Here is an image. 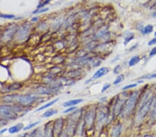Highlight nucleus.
<instances>
[{"mask_svg": "<svg viewBox=\"0 0 156 137\" xmlns=\"http://www.w3.org/2000/svg\"><path fill=\"white\" fill-rule=\"evenodd\" d=\"M24 107L17 103L0 105V118L4 120H15Z\"/></svg>", "mask_w": 156, "mask_h": 137, "instance_id": "nucleus-1", "label": "nucleus"}, {"mask_svg": "<svg viewBox=\"0 0 156 137\" xmlns=\"http://www.w3.org/2000/svg\"><path fill=\"white\" fill-rule=\"evenodd\" d=\"M31 32V24H24L18 27L14 38V40L17 43L22 44L29 39Z\"/></svg>", "mask_w": 156, "mask_h": 137, "instance_id": "nucleus-2", "label": "nucleus"}, {"mask_svg": "<svg viewBox=\"0 0 156 137\" xmlns=\"http://www.w3.org/2000/svg\"><path fill=\"white\" fill-rule=\"evenodd\" d=\"M138 98H139V91H137L132 93L125 102L121 113L124 116H128L130 114L137 105Z\"/></svg>", "mask_w": 156, "mask_h": 137, "instance_id": "nucleus-3", "label": "nucleus"}, {"mask_svg": "<svg viewBox=\"0 0 156 137\" xmlns=\"http://www.w3.org/2000/svg\"><path fill=\"white\" fill-rule=\"evenodd\" d=\"M96 114V107H90L87 111H86L83 117L84 127L87 130H91L95 125Z\"/></svg>", "mask_w": 156, "mask_h": 137, "instance_id": "nucleus-4", "label": "nucleus"}, {"mask_svg": "<svg viewBox=\"0 0 156 137\" xmlns=\"http://www.w3.org/2000/svg\"><path fill=\"white\" fill-rule=\"evenodd\" d=\"M40 97L36 96L34 94L31 93H26V94H22L19 95L17 100V104L22 106L23 107H28L31 105L34 104L35 102L40 101Z\"/></svg>", "mask_w": 156, "mask_h": 137, "instance_id": "nucleus-5", "label": "nucleus"}, {"mask_svg": "<svg viewBox=\"0 0 156 137\" xmlns=\"http://www.w3.org/2000/svg\"><path fill=\"white\" fill-rule=\"evenodd\" d=\"M153 100V97L149 96V98L141 105L140 108L139 109V111H138L137 114V116H136V121H137V123L142 122L144 120V117L147 116L148 112L150 110V109L151 107Z\"/></svg>", "mask_w": 156, "mask_h": 137, "instance_id": "nucleus-6", "label": "nucleus"}, {"mask_svg": "<svg viewBox=\"0 0 156 137\" xmlns=\"http://www.w3.org/2000/svg\"><path fill=\"white\" fill-rule=\"evenodd\" d=\"M60 89V87L47 85L36 87L34 90V93L39 96H50L58 92Z\"/></svg>", "mask_w": 156, "mask_h": 137, "instance_id": "nucleus-7", "label": "nucleus"}, {"mask_svg": "<svg viewBox=\"0 0 156 137\" xmlns=\"http://www.w3.org/2000/svg\"><path fill=\"white\" fill-rule=\"evenodd\" d=\"M109 109L108 107H96V114L95 123L96 127H100L108 119Z\"/></svg>", "mask_w": 156, "mask_h": 137, "instance_id": "nucleus-8", "label": "nucleus"}, {"mask_svg": "<svg viewBox=\"0 0 156 137\" xmlns=\"http://www.w3.org/2000/svg\"><path fill=\"white\" fill-rule=\"evenodd\" d=\"M126 96L125 93H121L117 97V100L115 101L114 109H113V116H117L120 114L122 111V109L124 107L125 102L126 101Z\"/></svg>", "mask_w": 156, "mask_h": 137, "instance_id": "nucleus-9", "label": "nucleus"}, {"mask_svg": "<svg viewBox=\"0 0 156 137\" xmlns=\"http://www.w3.org/2000/svg\"><path fill=\"white\" fill-rule=\"evenodd\" d=\"M65 121L63 118H58L54 121L53 123V134L54 137H59L63 132Z\"/></svg>", "mask_w": 156, "mask_h": 137, "instance_id": "nucleus-10", "label": "nucleus"}, {"mask_svg": "<svg viewBox=\"0 0 156 137\" xmlns=\"http://www.w3.org/2000/svg\"><path fill=\"white\" fill-rule=\"evenodd\" d=\"M17 29H18V27L17 26H13L12 27L6 30L3 34V36H2V39H3V41L9 42L11 40H13L15 38V35Z\"/></svg>", "mask_w": 156, "mask_h": 137, "instance_id": "nucleus-11", "label": "nucleus"}, {"mask_svg": "<svg viewBox=\"0 0 156 137\" xmlns=\"http://www.w3.org/2000/svg\"><path fill=\"white\" fill-rule=\"evenodd\" d=\"M24 85L23 83H19V82H15V83H12L11 85H8L3 88V93H10L15 91L17 90H19L21 88H22Z\"/></svg>", "mask_w": 156, "mask_h": 137, "instance_id": "nucleus-12", "label": "nucleus"}, {"mask_svg": "<svg viewBox=\"0 0 156 137\" xmlns=\"http://www.w3.org/2000/svg\"><path fill=\"white\" fill-rule=\"evenodd\" d=\"M19 96V94H17V93L6 94L3 96L2 101L5 102L6 104H15V103H17Z\"/></svg>", "mask_w": 156, "mask_h": 137, "instance_id": "nucleus-13", "label": "nucleus"}, {"mask_svg": "<svg viewBox=\"0 0 156 137\" xmlns=\"http://www.w3.org/2000/svg\"><path fill=\"white\" fill-rule=\"evenodd\" d=\"M109 72H110V69H109L108 67H101V68H100L99 70H97L94 73V74L93 75L92 78V80H97V79L101 78L104 76L105 75H107Z\"/></svg>", "mask_w": 156, "mask_h": 137, "instance_id": "nucleus-14", "label": "nucleus"}, {"mask_svg": "<svg viewBox=\"0 0 156 137\" xmlns=\"http://www.w3.org/2000/svg\"><path fill=\"white\" fill-rule=\"evenodd\" d=\"M53 123L54 121H49L45 124L44 128V137H54Z\"/></svg>", "mask_w": 156, "mask_h": 137, "instance_id": "nucleus-15", "label": "nucleus"}, {"mask_svg": "<svg viewBox=\"0 0 156 137\" xmlns=\"http://www.w3.org/2000/svg\"><path fill=\"white\" fill-rule=\"evenodd\" d=\"M83 100L82 98H77V99H72V100H70L68 101L65 102L63 104V106L64 107H73L75 105L80 104L83 102Z\"/></svg>", "mask_w": 156, "mask_h": 137, "instance_id": "nucleus-16", "label": "nucleus"}, {"mask_svg": "<svg viewBox=\"0 0 156 137\" xmlns=\"http://www.w3.org/2000/svg\"><path fill=\"white\" fill-rule=\"evenodd\" d=\"M80 75H81V71L80 69H73L67 72L66 74V77L68 78L75 80V78H78V76Z\"/></svg>", "mask_w": 156, "mask_h": 137, "instance_id": "nucleus-17", "label": "nucleus"}, {"mask_svg": "<svg viewBox=\"0 0 156 137\" xmlns=\"http://www.w3.org/2000/svg\"><path fill=\"white\" fill-rule=\"evenodd\" d=\"M121 129H122V126L120 124L114 126L112 129L110 137H119L121 132Z\"/></svg>", "mask_w": 156, "mask_h": 137, "instance_id": "nucleus-18", "label": "nucleus"}, {"mask_svg": "<svg viewBox=\"0 0 156 137\" xmlns=\"http://www.w3.org/2000/svg\"><path fill=\"white\" fill-rule=\"evenodd\" d=\"M58 100H59V98H56L54 99V100H51L50 102H47V103H46V104H45L44 105H42V106H41V107H38V108L35 110V112H40V111H42V110H44V109H47V108H49V107H51L52 105H54V104H56V103Z\"/></svg>", "mask_w": 156, "mask_h": 137, "instance_id": "nucleus-19", "label": "nucleus"}, {"mask_svg": "<svg viewBox=\"0 0 156 137\" xmlns=\"http://www.w3.org/2000/svg\"><path fill=\"white\" fill-rule=\"evenodd\" d=\"M24 128V125L22 123H18L14 126H12L8 129V132L10 134H15L19 132V131L23 130Z\"/></svg>", "mask_w": 156, "mask_h": 137, "instance_id": "nucleus-20", "label": "nucleus"}, {"mask_svg": "<svg viewBox=\"0 0 156 137\" xmlns=\"http://www.w3.org/2000/svg\"><path fill=\"white\" fill-rule=\"evenodd\" d=\"M58 112V109H49L45 113H43L42 117L43 118H49V117H51L52 116L56 114Z\"/></svg>", "mask_w": 156, "mask_h": 137, "instance_id": "nucleus-21", "label": "nucleus"}, {"mask_svg": "<svg viewBox=\"0 0 156 137\" xmlns=\"http://www.w3.org/2000/svg\"><path fill=\"white\" fill-rule=\"evenodd\" d=\"M140 61V56L135 55V56H134V57H132L131 60H130V61L128 62V65H129L130 67L135 66V65H136Z\"/></svg>", "mask_w": 156, "mask_h": 137, "instance_id": "nucleus-22", "label": "nucleus"}, {"mask_svg": "<svg viewBox=\"0 0 156 137\" xmlns=\"http://www.w3.org/2000/svg\"><path fill=\"white\" fill-rule=\"evenodd\" d=\"M153 25L151 24H148L147 26H146L143 29V31H142V33L144 35H148L151 33L153 31Z\"/></svg>", "mask_w": 156, "mask_h": 137, "instance_id": "nucleus-23", "label": "nucleus"}, {"mask_svg": "<svg viewBox=\"0 0 156 137\" xmlns=\"http://www.w3.org/2000/svg\"><path fill=\"white\" fill-rule=\"evenodd\" d=\"M125 79V77H124V75H123V74H119V75H118L117 77L115 78V81H114V83H113V85H117L118 84H119L121 82H123Z\"/></svg>", "mask_w": 156, "mask_h": 137, "instance_id": "nucleus-24", "label": "nucleus"}, {"mask_svg": "<svg viewBox=\"0 0 156 137\" xmlns=\"http://www.w3.org/2000/svg\"><path fill=\"white\" fill-rule=\"evenodd\" d=\"M40 123V121H36V122H34V123H30V124L27 125L26 126L24 127L23 130L24 131L29 130H31V129H32L33 128H34V127L36 126L38 124H39Z\"/></svg>", "mask_w": 156, "mask_h": 137, "instance_id": "nucleus-25", "label": "nucleus"}, {"mask_svg": "<svg viewBox=\"0 0 156 137\" xmlns=\"http://www.w3.org/2000/svg\"><path fill=\"white\" fill-rule=\"evenodd\" d=\"M134 38H135V36H134L133 33H128V35H126V38H125L124 45H126L127 44H128V43H129V42H130L132 40H133Z\"/></svg>", "mask_w": 156, "mask_h": 137, "instance_id": "nucleus-26", "label": "nucleus"}, {"mask_svg": "<svg viewBox=\"0 0 156 137\" xmlns=\"http://www.w3.org/2000/svg\"><path fill=\"white\" fill-rule=\"evenodd\" d=\"M32 134H33V137H44V134L40 129H35V130L32 132Z\"/></svg>", "mask_w": 156, "mask_h": 137, "instance_id": "nucleus-27", "label": "nucleus"}, {"mask_svg": "<svg viewBox=\"0 0 156 137\" xmlns=\"http://www.w3.org/2000/svg\"><path fill=\"white\" fill-rule=\"evenodd\" d=\"M153 78H156V73H152V74H147L140 78V79H147V80H151Z\"/></svg>", "mask_w": 156, "mask_h": 137, "instance_id": "nucleus-28", "label": "nucleus"}, {"mask_svg": "<svg viewBox=\"0 0 156 137\" xmlns=\"http://www.w3.org/2000/svg\"><path fill=\"white\" fill-rule=\"evenodd\" d=\"M77 109H78V107H76V106L67 107L66 109H65L63 112V114H68V113H70V112H73L74 111H75Z\"/></svg>", "mask_w": 156, "mask_h": 137, "instance_id": "nucleus-29", "label": "nucleus"}, {"mask_svg": "<svg viewBox=\"0 0 156 137\" xmlns=\"http://www.w3.org/2000/svg\"><path fill=\"white\" fill-rule=\"evenodd\" d=\"M0 17L3 18V19H14L15 18V15H6V14H1L0 15Z\"/></svg>", "mask_w": 156, "mask_h": 137, "instance_id": "nucleus-30", "label": "nucleus"}, {"mask_svg": "<svg viewBox=\"0 0 156 137\" xmlns=\"http://www.w3.org/2000/svg\"><path fill=\"white\" fill-rule=\"evenodd\" d=\"M49 10V8H40V9H37L35 10V11H33L32 14H40V13H45Z\"/></svg>", "mask_w": 156, "mask_h": 137, "instance_id": "nucleus-31", "label": "nucleus"}, {"mask_svg": "<svg viewBox=\"0 0 156 137\" xmlns=\"http://www.w3.org/2000/svg\"><path fill=\"white\" fill-rule=\"evenodd\" d=\"M122 71V69H121V65H119V64H118L117 65L116 67H115V69H114V73L115 74H119V73H121V71Z\"/></svg>", "mask_w": 156, "mask_h": 137, "instance_id": "nucleus-32", "label": "nucleus"}, {"mask_svg": "<svg viewBox=\"0 0 156 137\" xmlns=\"http://www.w3.org/2000/svg\"><path fill=\"white\" fill-rule=\"evenodd\" d=\"M137 86V83H134V84H131V85H127V86L124 87L122 88V90L124 91H126L127 89H131V88H133V87H135Z\"/></svg>", "mask_w": 156, "mask_h": 137, "instance_id": "nucleus-33", "label": "nucleus"}, {"mask_svg": "<svg viewBox=\"0 0 156 137\" xmlns=\"http://www.w3.org/2000/svg\"><path fill=\"white\" fill-rule=\"evenodd\" d=\"M50 1H51V0H46V1H43L42 3H40L38 6H37V9H40V8H42V7L45 6L46 4L49 3V2Z\"/></svg>", "mask_w": 156, "mask_h": 137, "instance_id": "nucleus-34", "label": "nucleus"}, {"mask_svg": "<svg viewBox=\"0 0 156 137\" xmlns=\"http://www.w3.org/2000/svg\"><path fill=\"white\" fill-rule=\"evenodd\" d=\"M110 87V84H109V83H106L103 86V88L101 89V93H103L105 92L106 90H108Z\"/></svg>", "mask_w": 156, "mask_h": 137, "instance_id": "nucleus-35", "label": "nucleus"}, {"mask_svg": "<svg viewBox=\"0 0 156 137\" xmlns=\"http://www.w3.org/2000/svg\"><path fill=\"white\" fill-rule=\"evenodd\" d=\"M155 55H156V46L152 48V50L150 51V53H149L150 57H152V56Z\"/></svg>", "mask_w": 156, "mask_h": 137, "instance_id": "nucleus-36", "label": "nucleus"}, {"mask_svg": "<svg viewBox=\"0 0 156 137\" xmlns=\"http://www.w3.org/2000/svg\"><path fill=\"white\" fill-rule=\"evenodd\" d=\"M148 45L149 46H151V45H156V37L155 38L152 39V40H151L149 42H148Z\"/></svg>", "mask_w": 156, "mask_h": 137, "instance_id": "nucleus-37", "label": "nucleus"}, {"mask_svg": "<svg viewBox=\"0 0 156 137\" xmlns=\"http://www.w3.org/2000/svg\"><path fill=\"white\" fill-rule=\"evenodd\" d=\"M6 123H7V121L4 120L3 118H0V125H6Z\"/></svg>", "mask_w": 156, "mask_h": 137, "instance_id": "nucleus-38", "label": "nucleus"}, {"mask_svg": "<svg viewBox=\"0 0 156 137\" xmlns=\"http://www.w3.org/2000/svg\"><path fill=\"white\" fill-rule=\"evenodd\" d=\"M23 137H33V134H32V133H30V134L26 133V134H24V136Z\"/></svg>", "mask_w": 156, "mask_h": 137, "instance_id": "nucleus-39", "label": "nucleus"}, {"mask_svg": "<svg viewBox=\"0 0 156 137\" xmlns=\"http://www.w3.org/2000/svg\"><path fill=\"white\" fill-rule=\"evenodd\" d=\"M38 17H33L32 18V22H37V21H38Z\"/></svg>", "mask_w": 156, "mask_h": 137, "instance_id": "nucleus-40", "label": "nucleus"}, {"mask_svg": "<svg viewBox=\"0 0 156 137\" xmlns=\"http://www.w3.org/2000/svg\"><path fill=\"white\" fill-rule=\"evenodd\" d=\"M7 130H8V129H4L3 130L0 131V134H3V132H6V131H7Z\"/></svg>", "mask_w": 156, "mask_h": 137, "instance_id": "nucleus-41", "label": "nucleus"}, {"mask_svg": "<svg viewBox=\"0 0 156 137\" xmlns=\"http://www.w3.org/2000/svg\"><path fill=\"white\" fill-rule=\"evenodd\" d=\"M152 15H153V17H156V13H152Z\"/></svg>", "mask_w": 156, "mask_h": 137, "instance_id": "nucleus-42", "label": "nucleus"}, {"mask_svg": "<svg viewBox=\"0 0 156 137\" xmlns=\"http://www.w3.org/2000/svg\"><path fill=\"white\" fill-rule=\"evenodd\" d=\"M108 137L107 136H104V137Z\"/></svg>", "mask_w": 156, "mask_h": 137, "instance_id": "nucleus-43", "label": "nucleus"}, {"mask_svg": "<svg viewBox=\"0 0 156 137\" xmlns=\"http://www.w3.org/2000/svg\"><path fill=\"white\" fill-rule=\"evenodd\" d=\"M155 36H156V32L155 33Z\"/></svg>", "mask_w": 156, "mask_h": 137, "instance_id": "nucleus-44", "label": "nucleus"}, {"mask_svg": "<svg viewBox=\"0 0 156 137\" xmlns=\"http://www.w3.org/2000/svg\"><path fill=\"white\" fill-rule=\"evenodd\" d=\"M115 1H117V0H115Z\"/></svg>", "mask_w": 156, "mask_h": 137, "instance_id": "nucleus-45", "label": "nucleus"}]
</instances>
